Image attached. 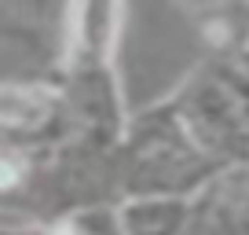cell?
Returning a JSON list of instances; mask_svg holds the SVG:
<instances>
[{"mask_svg":"<svg viewBox=\"0 0 249 235\" xmlns=\"http://www.w3.org/2000/svg\"><path fill=\"white\" fill-rule=\"evenodd\" d=\"M52 99L40 88H22V85H4L0 88V121L4 125H33L48 114Z\"/></svg>","mask_w":249,"mask_h":235,"instance_id":"obj_1","label":"cell"},{"mask_svg":"<svg viewBox=\"0 0 249 235\" xmlns=\"http://www.w3.org/2000/svg\"><path fill=\"white\" fill-rule=\"evenodd\" d=\"M15 180H18V162H11V158H0V188H11Z\"/></svg>","mask_w":249,"mask_h":235,"instance_id":"obj_2","label":"cell"},{"mask_svg":"<svg viewBox=\"0 0 249 235\" xmlns=\"http://www.w3.org/2000/svg\"><path fill=\"white\" fill-rule=\"evenodd\" d=\"M52 235H73V232H70V228H55Z\"/></svg>","mask_w":249,"mask_h":235,"instance_id":"obj_3","label":"cell"}]
</instances>
